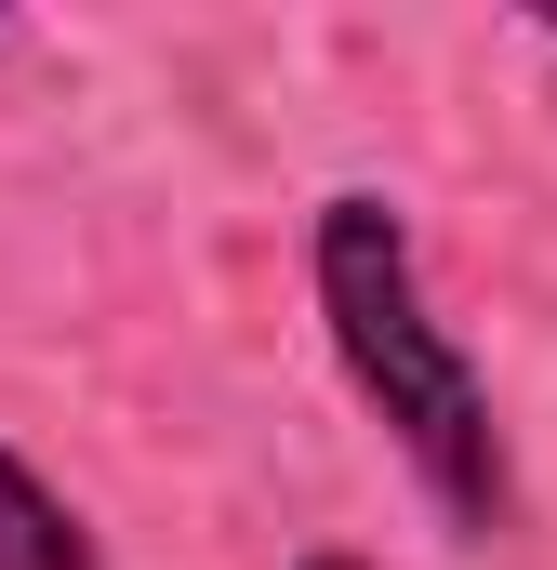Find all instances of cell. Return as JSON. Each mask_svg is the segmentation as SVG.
<instances>
[{
	"mask_svg": "<svg viewBox=\"0 0 557 570\" xmlns=\"http://www.w3.org/2000/svg\"><path fill=\"white\" fill-rule=\"evenodd\" d=\"M305 292H319V332H332V372L359 385V412L385 425V451L424 478V504L451 531H505L518 518V464H505V412H491V372L465 358V332L438 318L412 253V213L385 186H345L319 199L305 226Z\"/></svg>",
	"mask_w": 557,
	"mask_h": 570,
	"instance_id": "cell-1",
	"label": "cell"
},
{
	"mask_svg": "<svg viewBox=\"0 0 557 570\" xmlns=\"http://www.w3.org/2000/svg\"><path fill=\"white\" fill-rule=\"evenodd\" d=\"M292 570H372V558H345V544H319V558H292Z\"/></svg>",
	"mask_w": 557,
	"mask_h": 570,
	"instance_id": "cell-3",
	"label": "cell"
},
{
	"mask_svg": "<svg viewBox=\"0 0 557 570\" xmlns=\"http://www.w3.org/2000/svg\"><path fill=\"white\" fill-rule=\"evenodd\" d=\"M0 570H107V544H94V518L0 438Z\"/></svg>",
	"mask_w": 557,
	"mask_h": 570,
	"instance_id": "cell-2",
	"label": "cell"
}]
</instances>
